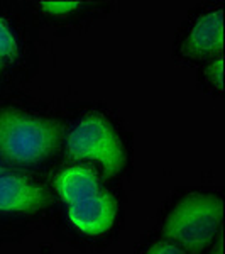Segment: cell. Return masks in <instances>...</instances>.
<instances>
[{
  "label": "cell",
  "instance_id": "cell-6",
  "mask_svg": "<svg viewBox=\"0 0 225 254\" xmlns=\"http://www.w3.org/2000/svg\"><path fill=\"white\" fill-rule=\"evenodd\" d=\"M49 203L48 191L29 178L0 175V214L34 212Z\"/></svg>",
  "mask_w": 225,
  "mask_h": 254
},
{
  "label": "cell",
  "instance_id": "cell-10",
  "mask_svg": "<svg viewBox=\"0 0 225 254\" xmlns=\"http://www.w3.org/2000/svg\"><path fill=\"white\" fill-rule=\"evenodd\" d=\"M41 9L53 15H66L71 12L78 10L81 7V2H41Z\"/></svg>",
  "mask_w": 225,
  "mask_h": 254
},
{
  "label": "cell",
  "instance_id": "cell-3",
  "mask_svg": "<svg viewBox=\"0 0 225 254\" xmlns=\"http://www.w3.org/2000/svg\"><path fill=\"white\" fill-rule=\"evenodd\" d=\"M66 153L71 159H93L109 175H117L125 163V153L113 126L102 114H87L71 129L66 139Z\"/></svg>",
  "mask_w": 225,
  "mask_h": 254
},
{
  "label": "cell",
  "instance_id": "cell-4",
  "mask_svg": "<svg viewBox=\"0 0 225 254\" xmlns=\"http://www.w3.org/2000/svg\"><path fill=\"white\" fill-rule=\"evenodd\" d=\"M117 215V203L107 191H97L68 207V219L80 232L87 236H102L109 232Z\"/></svg>",
  "mask_w": 225,
  "mask_h": 254
},
{
  "label": "cell",
  "instance_id": "cell-8",
  "mask_svg": "<svg viewBox=\"0 0 225 254\" xmlns=\"http://www.w3.org/2000/svg\"><path fill=\"white\" fill-rule=\"evenodd\" d=\"M15 55H17V41L7 24L0 19V61L14 58Z\"/></svg>",
  "mask_w": 225,
  "mask_h": 254
},
{
  "label": "cell",
  "instance_id": "cell-9",
  "mask_svg": "<svg viewBox=\"0 0 225 254\" xmlns=\"http://www.w3.org/2000/svg\"><path fill=\"white\" fill-rule=\"evenodd\" d=\"M205 78L217 92H224V56H219L205 68Z\"/></svg>",
  "mask_w": 225,
  "mask_h": 254
},
{
  "label": "cell",
  "instance_id": "cell-1",
  "mask_svg": "<svg viewBox=\"0 0 225 254\" xmlns=\"http://www.w3.org/2000/svg\"><path fill=\"white\" fill-rule=\"evenodd\" d=\"M63 126L19 110H0V156L12 165L43 163L58 151Z\"/></svg>",
  "mask_w": 225,
  "mask_h": 254
},
{
  "label": "cell",
  "instance_id": "cell-13",
  "mask_svg": "<svg viewBox=\"0 0 225 254\" xmlns=\"http://www.w3.org/2000/svg\"><path fill=\"white\" fill-rule=\"evenodd\" d=\"M2 173H3V168H2V166H0V175H2Z\"/></svg>",
  "mask_w": 225,
  "mask_h": 254
},
{
  "label": "cell",
  "instance_id": "cell-5",
  "mask_svg": "<svg viewBox=\"0 0 225 254\" xmlns=\"http://www.w3.org/2000/svg\"><path fill=\"white\" fill-rule=\"evenodd\" d=\"M224 43V10L215 9L203 14L193 24L179 51L188 58L205 60L217 55L222 56Z\"/></svg>",
  "mask_w": 225,
  "mask_h": 254
},
{
  "label": "cell",
  "instance_id": "cell-12",
  "mask_svg": "<svg viewBox=\"0 0 225 254\" xmlns=\"http://www.w3.org/2000/svg\"><path fill=\"white\" fill-rule=\"evenodd\" d=\"M3 66H5V61H0V73H2Z\"/></svg>",
  "mask_w": 225,
  "mask_h": 254
},
{
  "label": "cell",
  "instance_id": "cell-2",
  "mask_svg": "<svg viewBox=\"0 0 225 254\" xmlns=\"http://www.w3.org/2000/svg\"><path fill=\"white\" fill-rule=\"evenodd\" d=\"M222 219V198L208 193H191L171 210L163 232L183 251L200 254L220 231Z\"/></svg>",
  "mask_w": 225,
  "mask_h": 254
},
{
  "label": "cell",
  "instance_id": "cell-11",
  "mask_svg": "<svg viewBox=\"0 0 225 254\" xmlns=\"http://www.w3.org/2000/svg\"><path fill=\"white\" fill-rule=\"evenodd\" d=\"M144 254H186V251H183L173 243H158L151 246Z\"/></svg>",
  "mask_w": 225,
  "mask_h": 254
},
{
  "label": "cell",
  "instance_id": "cell-7",
  "mask_svg": "<svg viewBox=\"0 0 225 254\" xmlns=\"http://www.w3.org/2000/svg\"><path fill=\"white\" fill-rule=\"evenodd\" d=\"M55 188L68 205L100 191L97 173L85 166H69L61 170L55 178Z\"/></svg>",
  "mask_w": 225,
  "mask_h": 254
}]
</instances>
